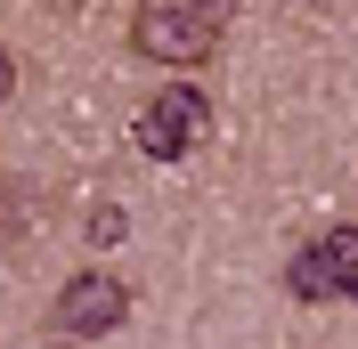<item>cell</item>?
<instances>
[{"label": "cell", "mask_w": 358, "mask_h": 349, "mask_svg": "<svg viewBox=\"0 0 358 349\" xmlns=\"http://www.w3.org/2000/svg\"><path fill=\"white\" fill-rule=\"evenodd\" d=\"M8 89H17V57H8V49H0V98H8Z\"/></svg>", "instance_id": "7"}, {"label": "cell", "mask_w": 358, "mask_h": 349, "mask_svg": "<svg viewBox=\"0 0 358 349\" xmlns=\"http://www.w3.org/2000/svg\"><path fill=\"white\" fill-rule=\"evenodd\" d=\"M122 236V211H114V203H98V211H90V244H114Z\"/></svg>", "instance_id": "5"}, {"label": "cell", "mask_w": 358, "mask_h": 349, "mask_svg": "<svg viewBox=\"0 0 358 349\" xmlns=\"http://www.w3.org/2000/svg\"><path fill=\"white\" fill-rule=\"evenodd\" d=\"M285 284L293 301H358V228H326L310 252H293Z\"/></svg>", "instance_id": "2"}, {"label": "cell", "mask_w": 358, "mask_h": 349, "mask_svg": "<svg viewBox=\"0 0 358 349\" xmlns=\"http://www.w3.org/2000/svg\"><path fill=\"white\" fill-rule=\"evenodd\" d=\"M220 33H228V24H212L196 0H138V17H131V49L155 57V66H179V73L212 66Z\"/></svg>", "instance_id": "1"}, {"label": "cell", "mask_w": 358, "mask_h": 349, "mask_svg": "<svg viewBox=\"0 0 358 349\" xmlns=\"http://www.w3.org/2000/svg\"><path fill=\"white\" fill-rule=\"evenodd\" d=\"M310 8H326V0H310Z\"/></svg>", "instance_id": "8"}, {"label": "cell", "mask_w": 358, "mask_h": 349, "mask_svg": "<svg viewBox=\"0 0 358 349\" xmlns=\"http://www.w3.org/2000/svg\"><path fill=\"white\" fill-rule=\"evenodd\" d=\"M196 8H203L212 24H228V17H236V0H196Z\"/></svg>", "instance_id": "6"}, {"label": "cell", "mask_w": 358, "mask_h": 349, "mask_svg": "<svg viewBox=\"0 0 358 349\" xmlns=\"http://www.w3.org/2000/svg\"><path fill=\"white\" fill-rule=\"evenodd\" d=\"M203 122H212V98L203 89H163V98H147L138 106V154H155V163H179V154L203 138Z\"/></svg>", "instance_id": "3"}, {"label": "cell", "mask_w": 358, "mask_h": 349, "mask_svg": "<svg viewBox=\"0 0 358 349\" xmlns=\"http://www.w3.org/2000/svg\"><path fill=\"white\" fill-rule=\"evenodd\" d=\"M0 219H8V203H0Z\"/></svg>", "instance_id": "9"}, {"label": "cell", "mask_w": 358, "mask_h": 349, "mask_svg": "<svg viewBox=\"0 0 358 349\" xmlns=\"http://www.w3.org/2000/svg\"><path fill=\"white\" fill-rule=\"evenodd\" d=\"M131 317V284L122 276H106V268H82V276H66V292H57V325L66 333H114Z\"/></svg>", "instance_id": "4"}]
</instances>
